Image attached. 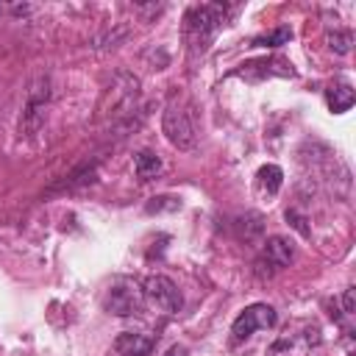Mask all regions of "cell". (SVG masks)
<instances>
[{"label":"cell","instance_id":"1","mask_svg":"<svg viewBox=\"0 0 356 356\" xmlns=\"http://www.w3.org/2000/svg\"><path fill=\"white\" fill-rule=\"evenodd\" d=\"M136 100H139V78L134 72H117L97 100L95 122H114V120L128 117Z\"/></svg>","mask_w":356,"mask_h":356},{"label":"cell","instance_id":"2","mask_svg":"<svg viewBox=\"0 0 356 356\" xmlns=\"http://www.w3.org/2000/svg\"><path fill=\"white\" fill-rule=\"evenodd\" d=\"M225 14H228V6L225 3H203V6H192L184 17V33H186V42H189V50L192 53H203L206 44L211 42V36L222 28L225 22Z\"/></svg>","mask_w":356,"mask_h":356},{"label":"cell","instance_id":"3","mask_svg":"<svg viewBox=\"0 0 356 356\" xmlns=\"http://www.w3.org/2000/svg\"><path fill=\"white\" fill-rule=\"evenodd\" d=\"M145 306V292L142 284L131 275H117L111 278V284L103 292V309L114 317H131L136 312H142Z\"/></svg>","mask_w":356,"mask_h":356},{"label":"cell","instance_id":"4","mask_svg":"<svg viewBox=\"0 0 356 356\" xmlns=\"http://www.w3.org/2000/svg\"><path fill=\"white\" fill-rule=\"evenodd\" d=\"M161 131H164V136H167V142L172 147H178V150L195 147L197 134H195V125H192L189 111L181 103H170L164 108V114H161Z\"/></svg>","mask_w":356,"mask_h":356},{"label":"cell","instance_id":"5","mask_svg":"<svg viewBox=\"0 0 356 356\" xmlns=\"http://www.w3.org/2000/svg\"><path fill=\"white\" fill-rule=\"evenodd\" d=\"M47 100H50V81H47V75H39L28 89V103H25V111H22V120H19V131L25 136H31L42 128Z\"/></svg>","mask_w":356,"mask_h":356},{"label":"cell","instance_id":"6","mask_svg":"<svg viewBox=\"0 0 356 356\" xmlns=\"http://www.w3.org/2000/svg\"><path fill=\"white\" fill-rule=\"evenodd\" d=\"M275 320H278V314H275L273 306H267V303H250V306L242 309L239 317L234 320V325H231V342L239 345V342H245L253 331H259V328H273Z\"/></svg>","mask_w":356,"mask_h":356},{"label":"cell","instance_id":"7","mask_svg":"<svg viewBox=\"0 0 356 356\" xmlns=\"http://www.w3.org/2000/svg\"><path fill=\"white\" fill-rule=\"evenodd\" d=\"M142 292H145V300L150 306H156L159 312H164V314H175L184 306V298H181L178 286L167 275H150L142 284Z\"/></svg>","mask_w":356,"mask_h":356},{"label":"cell","instance_id":"8","mask_svg":"<svg viewBox=\"0 0 356 356\" xmlns=\"http://www.w3.org/2000/svg\"><path fill=\"white\" fill-rule=\"evenodd\" d=\"M153 337L147 334H136V331H122L117 339H114V350L120 356H147L153 350Z\"/></svg>","mask_w":356,"mask_h":356},{"label":"cell","instance_id":"9","mask_svg":"<svg viewBox=\"0 0 356 356\" xmlns=\"http://www.w3.org/2000/svg\"><path fill=\"white\" fill-rule=\"evenodd\" d=\"M264 259L270 267H289L295 259V242L286 236H270L264 242Z\"/></svg>","mask_w":356,"mask_h":356},{"label":"cell","instance_id":"10","mask_svg":"<svg viewBox=\"0 0 356 356\" xmlns=\"http://www.w3.org/2000/svg\"><path fill=\"white\" fill-rule=\"evenodd\" d=\"M325 103H328V108H331L334 114H345V111L356 103V92H353L350 83L331 86V89H325Z\"/></svg>","mask_w":356,"mask_h":356},{"label":"cell","instance_id":"11","mask_svg":"<svg viewBox=\"0 0 356 356\" xmlns=\"http://www.w3.org/2000/svg\"><path fill=\"white\" fill-rule=\"evenodd\" d=\"M281 184H284V172H281V167H275V164H264V167H259V172H256V186H259L261 195H267V197L278 195Z\"/></svg>","mask_w":356,"mask_h":356},{"label":"cell","instance_id":"12","mask_svg":"<svg viewBox=\"0 0 356 356\" xmlns=\"http://www.w3.org/2000/svg\"><path fill=\"white\" fill-rule=\"evenodd\" d=\"M134 170H136V178L150 181V178H156V175L164 170V164H161V159H159L156 153L142 150V153H136V159H134Z\"/></svg>","mask_w":356,"mask_h":356},{"label":"cell","instance_id":"13","mask_svg":"<svg viewBox=\"0 0 356 356\" xmlns=\"http://www.w3.org/2000/svg\"><path fill=\"white\" fill-rule=\"evenodd\" d=\"M289 39H292V31H289V28H275V31H270V33H264V36H256L253 44H256V47H281V44H286Z\"/></svg>","mask_w":356,"mask_h":356},{"label":"cell","instance_id":"14","mask_svg":"<svg viewBox=\"0 0 356 356\" xmlns=\"http://www.w3.org/2000/svg\"><path fill=\"white\" fill-rule=\"evenodd\" d=\"M325 42H328V47H331L334 53L345 56V53H350L353 33H350V31H334V33H328V36H325Z\"/></svg>","mask_w":356,"mask_h":356},{"label":"cell","instance_id":"15","mask_svg":"<svg viewBox=\"0 0 356 356\" xmlns=\"http://www.w3.org/2000/svg\"><path fill=\"white\" fill-rule=\"evenodd\" d=\"M286 222H289L300 236H309V234H312L309 225H306V217H303L298 209H286Z\"/></svg>","mask_w":356,"mask_h":356},{"label":"cell","instance_id":"16","mask_svg":"<svg viewBox=\"0 0 356 356\" xmlns=\"http://www.w3.org/2000/svg\"><path fill=\"white\" fill-rule=\"evenodd\" d=\"M353 298H356V289L350 286V289H345V295H342V306H345V314H353L356 312V303H353Z\"/></svg>","mask_w":356,"mask_h":356},{"label":"cell","instance_id":"17","mask_svg":"<svg viewBox=\"0 0 356 356\" xmlns=\"http://www.w3.org/2000/svg\"><path fill=\"white\" fill-rule=\"evenodd\" d=\"M164 356H181V348H178V345H172V348H170Z\"/></svg>","mask_w":356,"mask_h":356},{"label":"cell","instance_id":"18","mask_svg":"<svg viewBox=\"0 0 356 356\" xmlns=\"http://www.w3.org/2000/svg\"><path fill=\"white\" fill-rule=\"evenodd\" d=\"M0 11H3V8H0Z\"/></svg>","mask_w":356,"mask_h":356}]
</instances>
